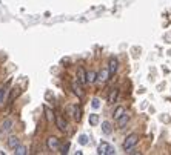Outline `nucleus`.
Instances as JSON below:
<instances>
[{"instance_id": "nucleus-1", "label": "nucleus", "mask_w": 171, "mask_h": 155, "mask_svg": "<svg viewBox=\"0 0 171 155\" xmlns=\"http://www.w3.org/2000/svg\"><path fill=\"white\" fill-rule=\"evenodd\" d=\"M137 143H139V135H137V134H131V135H128L127 138H125L122 148H123L125 152H131L134 148H136Z\"/></svg>"}, {"instance_id": "nucleus-2", "label": "nucleus", "mask_w": 171, "mask_h": 155, "mask_svg": "<svg viewBox=\"0 0 171 155\" xmlns=\"http://www.w3.org/2000/svg\"><path fill=\"white\" fill-rule=\"evenodd\" d=\"M97 154L99 155H114L116 154V149H114V146H111L110 143L102 141V143L99 144V151H97Z\"/></svg>"}, {"instance_id": "nucleus-3", "label": "nucleus", "mask_w": 171, "mask_h": 155, "mask_svg": "<svg viewBox=\"0 0 171 155\" xmlns=\"http://www.w3.org/2000/svg\"><path fill=\"white\" fill-rule=\"evenodd\" d=\"M59 146H60V141H59L57 137L53 135V137H48V138H46V148H48L49 151H57Z\"/></svg>"}, {"instance_id": "nucleus-4", "label": "nucleus", "mask_w": 171, "mask_h": 155, "mask_svg": "<svg viewBox=\"0 0 171 155\" xmlns=\"http://www.w3.org/2000/svg\"><path fill=\"white\" fill-rule=\"evenodd\" d=\"M117 68H119V60L116 57H111L110 61H108V69H110V74L111 75H114L117 72Z\"/></svg>"}, {"instance_id": "nucleus-5", "label": "nucleus", "mask_w": 171, "mask_h": 155, "mask_svg": "<svg viewBox=\"0 0 171 155\" xmlns=\"http://www.w3.org/2000/svg\"><path fill=\"white\" fill-rule=\"evenodd\" d=\"M13 124H14V121H13L11 118H6V120L2 123V132H3V134L11 132V131H13Z\"/></svg>"}, {"instance_id": "nucleus-6", "label": "nucleus", "mask_w": 171, "mask_h": 155, "mask_svg": "<svg viewBox=\"0 0 171 155\" xmlns=\"http://www.w3.org/2000/svg\"><path fill=\"white\" fill-rule=\"evenodd\" d=\"M116 121H117V126H119V128H125V124H127V123L130 121V114H128V112L125 111V112H123L122 115L119 117V118H117Z\"/></svg>"}, {"instance_id": "nucleus-7", "label": "nucleus", "mask_w": 171, "mask_h": 155, "mask_svg": "<svg viewBox=\"0 0 171 155\" xmlns=\"http://www.w3.org/2000/svg\"><path fill=\"white\" fill-rule=\"evenodd\" d=\"M77 80H79L80 85H86V83H88V81H86V71H85L82 66L77 69Z\"/></svg>"}, {"instance_id": "nucleus-8", "label": "nucleus", "mask_w": 171, "mask_h": 155, "mask_svg": "<svg viewBox=\"0 0 171 155\" xmlns=\"http://www.w3.org/2000/svg\"><path fill=\"white\" fill-rule=\"evenodd\" d=\"M110 75H111V74H110V69H102V71L97 74V81H99V83H105Z\"/></svg>"}, {"instance_id": "nucleus-9", "label": "nucleus", "mask_w": 171, "mask_h": 155, "mask_svg": "<svg viewBox=\"0 0 171 155\" xmlns=\"http://www.w3.org/2000/svg\"><path fill=\"white\" fill-rule=\"evenodd\" d=\"M56 124H57V128H59L62 132H65V131L68 129V123L63 120V117H60V115L56 118Z\"/></svg>"}, {"instance_id": "nucleus-10", "label": "nucleus", "mask_w": 171, "mask_h": 155, "mask_svg": "<svg viewBox=\"0 0 171 155\" xmlns=\"http://www.w3.org/2000/svg\"><path fill=\"white\" fill-rule=\"evenodd\" d=\"M19 144H20V140L16 135L8 137V146H9V149H16Z\"/></svg>"}, {"instance_id": "nucleus-11", "label": "nucleus", "mask_w": 171, "mask_h": 155, "mask_svg": "<svg viewBox=\"0 0 171 155\" xmlns=\"http://www.w3.org/2000/svg\"><path fill=\"white\" fill-rule=\"evenodd\" d=\"M73 91H74V94H76L79 98L83 97V91H82V86L79 85V80L73 81Z\"/></svg>"}, {"instance_id": "nucleus-12", "label": "nucleus", "mask_w": 171, "mask_h": 155, "mask_svg": "<svg viewBox=\"0 0 171 155\" xmlns=\"http://www.w3.org/2000/svg\"><path fill=\"white\" fill-rule=\"evenodd\" d=\"M102 132H103L105 135H110V134L113 132V126H111L110 121H103V123H102Z\"/></svg>"}, {"instance_id": "nucleus-13", "label": "nucleus", "mask_w": 171, "mask_h": 155, "mask_svg": "<svg viewBox=\"0 0 171 155\" xmlns=\"http://www.w3.org/2000/svg\"><path fill=\"white\" fill-rule=\"evenodd\" d=\"M6 94H8V83H5V85H2V86H0V104L5 101Z\"/></svg>"}, {"instance_id": "nucleus-14", "label": "nucleus", "mask_w": 171, "mask_h": 155, "mask_svg": "<svg viewBox=\"0 0 171 155\" xmlns=\"http://www.w3.org/2000/svg\"><path fill=\"white\" fill-rule=\"evenodd\" d=\"M117 95H119V89H117V88H113V89H111V92L108 94V103H111V104H113L114 101L117 100Z\"/></svg>"}, {"instance_id": "nucleus-15", "label": "nucleus", "mask_w": 171, "mask_h": 155, "mask_svg": "<svg viewBox=\"0 0 171 155\" xmlns=\"http://www.w3.org/2000/svg\"><path fill=\"white\" fill-rule=\"evenodd\" d=\"M73 117H74L76 121H80V118H82V109H80V106H73Z\"/></svg>"}, {"instance_id": "nucleus-16", "label": "nucleus", "mask_w": 171, "mask_h": 155, "mask_svg": "<svg viewBox=\"0 0 171 155\" xmlns=\"http://www.w3.org/2000/svg\"><path fill=\"white\" fill-rule=\"evenodd\" d=\"M86 81H88L90 85L97 81V74H96L94 71H88V72H86Z\"/></svg>"}, {"instance_id": "nucleus-17", "label": "nucleus", "mask_w": 171, "mask_h": 155, "mask_svg": "<svg viewBox=\"0 0 171 155\" xmlns=\"http://www.w3.org/2000/svg\"><path fill=\"white\" fill-rule=\"evenodd\" d=\"M88 121H90V124H91V126H97V124H99V121H100V117L97 115V114H90Z\"/></svg>"}, {"instance_id": "nucleus-18", "label": "nucleus", "mask_w": 171, "mask_h": 155, "mask_svg": "<svg viewBox=\"0 0 171 155\" xmlns=\"http://www.w3.org/2000/svg\"><path fill=\"white\" fill-rule=\"evenodd\" d=\"M123 112H125V108H123V106H119V108H116V111L113 112V118H114V120H117L119 117L123 114Z\"/></svg>"}, {"instance_id": "nucleus-19", "label": "nucleus", "mask_w": 171, "mask_h": 155, "mask_svg": "<svg viewBox=\"0 0 171 155\" xmlns=\"http://www.w3.org/2000/svg\"><path fill=\"white\" fill-rule=\"evenodd\" d=\"M14 154H16V155H26V154H28V151H26V148H25V146L19 144V146L14 149Z\"/></svg>"}, {"instance_id": "nucleus-20", "label": "nucleus", "mask_w": 171, "mask_h": 155, "mask_svg": "<svg viewBox=\"0 0 171 155\" xmlns=\"http://www.w3.org/2000/svg\"><path fill=\"white\" fill-rule=\"evenodd\" d=\"M88 141H90V140H88V137L85 135V134L79 135V143H80L82 146H86V144H88Z\"/></svg>"}, {"instance_id": "nucleus-21", "label": "nucleus", "mask_w": 171, "mask_h": 155, "mask_svg": "<svg viewBox=\"0 0 171 155\" xmlns=\"http://www.w3.org/2000/svg\"><path fill=\"white\" fill-rule=\"evenodd\" d=\"M91 106H93L94 109H99V108H100V100H99V98H93V100H91Z\"/></svg>"}, {"instance_id": "nucleus-22", "label": "nucleus", "mask_w": 171, "mask_h": 155, "mask_svg": "<svg viewBox=\"0 0 171 155\" xmlns=\"http://www.w3.org/2000/svg\"><path fill=\"white\" fill-rule=\"evenodd\" d=\"M68 149H70V143L66 141V143L62 146V149H60V154H68Z\"/></svg>"}, {"instance_id": "nucleus-23", "label": "nucleus", "mask_w": 171, "mask_h": 155, "mask_svg": "<svg viewBox=\"0 0 171 155\" xmlns=\"http://www.w3.org/2000/svg\"><path fill=\"white\" fill-rule=\"evenodd\" d=\"M45 111H46V117H48V121H53V120H54V114H53V112H51V111H49L48 108H46Z\"/></svg>"}]
</instances>
